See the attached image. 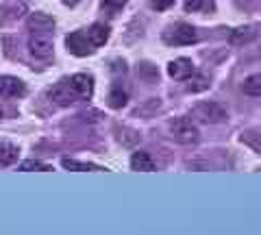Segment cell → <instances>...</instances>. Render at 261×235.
<instances>
[{"label": "cell", "instance_id": "277c9868", "mask_svg": "<svg viewBox=\"0 0 261 235\" xmlns=\"http://www.w3.org/2000/svg\"><path fill=\"white\" fill-rule=\"evenodd\" d=\"M53 48H55V42H53L50 33H46V31L33 33L29 39V50L33 57H37V59H48V57L53 55Z\"/></svg>", "mask_w": 261, "mask_h": 235}, {"label": "cell", "instance_id": "ba28073f", "mask_svg": "<svg viewBox=\"0 0 261 235\" xmlns=\"http://www.w3.org/2000/svg\"><path fill=\"white\" fill-rule=\"evenodd\" d=\"M194 70L196 68H194L192 59H185V57H178V59L168 63V74L172 79H176V81H185Z\"/></svg>", "mask_w": 261, "mask_h": 235}, {"label": "cell", "instance_id": "52a82bcc", "mask_svg": "<svg viewBox=\"0 0 261 235\" xmlns=\"http://www.w3.org/2000/svg\"><path fill=\"white\" fill-rule=\"evenodd\" d=\"M70 87H72V92L76 94V98H92V94H94V81L92 76H87V74H74L70 81Z\"/></svg>", "mask_w": 261, "mask_h": 235}, {"label": "cell", "instance_id": "44dd1931", "mask_svg": "<svg viewBox=\"0 0 261 235\" xmlns=\"http://www.w3.org/2000/svg\"><path fill=\"white\" fill-rule=\"evenodd\" d=\"M172 5H174V0H150V7L152 9H157V11H166Z\"/></svg>", "mask_w": 261, "mask_h": 235}, {"label": "cell", "instance_id": "30bf717a", "mask_svg": "<svg viewBox=\"0 0 261 235\" xmlns=\"http://www.w3.org/2000/svg\"><path fill=\"white\" fill-rule=\"evenodd\" d=\"M109 35H111V29L107 27V24H102V22L92 24V27H89V31H87V37H89V42H92L94 48L107 44Z\"/></svg>", "mask_w": 261, "mask_h": 235}, {"label": "cell", "instance_id": "5bb4252c", "mask_svg": "<svg viewBox=\"0 0 261 235\" xmlns=\"http://www.w3.org/2000/svg\"><path fill=\"white\" fill-rule=\"evenodd\" d=\"M61 166L65 170H74V172H98V168L96 164H83V161H76V159H61Z\"/></svg>", "mask_w": 261, "mask_h": 235}, {"label": "cell", "instance_id": "3957f363", "mask_svg": "<svg viewBox=\"0 0 261 235\" xmlns=\"http://www.w3.org/2000/svg\"><path fill=\"white\" fill-rule=\"evenodd\" d=\"M194 116L202 120V122H209V124H218L226 120V111L224 107H220L218 102H211V100H205V102H198L194 107Z\"/></svg>", "mask_w": 261, "mask_h": 235}, {"label": "cell", "instance_id": "8fae6325", "mask_svg": "<svg viewBox=\"0 0 261 235\" xmlns=\"http://www.w3.org/2000/svg\"><path fill=\"white\" fill-rule=\"evenodd\" d=\"M130 168L137 170V172H152L154 159L148 155V152L137 150V152H133V157H130Z\"/></svg>", "mask_w": 261, "mask_h": 235}, {"label": "cell", "instance_id": "9c48e42d", "mask_svg": "<svg viewBox=\"0 0 261 235\" xmlns=\"http://www.w3.org/2000/svg\"><path fill=\"white\" fill-rule=\"evenodd\" d=\"M48 96H50V100H55L57 105H72L76 100V94L72 92V87L68 81H61V83H57L50 92H48Z\"/></svg>", "mask_w": 261, "mask_h": 235}, {"label": "cell", "instance_id": "8992f818", "mask_svg": "<svg viewBox=\"0 0 261 235\" xmlns=\"http://www.w3.org/2000/svg\"><path fill=\"white\" fill-rule=\"evenodd\" d=\"M27 94V85L18 76H0V98H20Z\"/></svg>", "mask_w": 261, "mask_h": 235}, {"label": "cell", "instance_id": "5b68a950", "mask_svg": "<svg viewBox=\"0 0 261 235\" xmlns=\"http://www.w3.org/2000/svg\"><path fill=\"white\" fill-rule=\"evenodd\" d=\"M65 46H68V50L72 55L76 57H85L94 50L92 42H89L87 33H83V31H74V33H70L68 37H65Z\"/></svg>", "mask_w": 261, "mask_h": 235}, {"label": "cell", "instance_id": "7402d4cb", "mask_svg": "<svg viewBox=\"0 0 261 235\" xmlns=\"http://www.w3.org/2000/svg\"><path fill=\"white\" fill-rule=\"evenodd\" d=\"M3 116H5V113H3V107H0V120H3Z\"/></svg>", "mask_w": 261, "mask_h": 235}, {"label": "cell", "instance_id": "4fadbf2b", "mask_svg": "<svg viewBox=\"0 0 261 235\" xmlns=\"http://www.w3.org/2000/svg\"><path fill=\"white\" fill-rule=\"evenodd\" d=\"M185 81H187V90L194 92V94L196 92H205L207 87H209V79L205 74H200V72H196V70Z\"/></svg>", "mask_w": 261, "mask_h": 235}, {"label": "cell", "instance_id": "7c38bea8", "mask_svg": "<svg viewBox=\"0 0 261 235\" xmlns=\"http://www.w3.org/2000/svg\"><path fill=\"white\" fill-rule=\"evenodd\" d=\"M20 157V148L15 144L3 142L0 144V166H13Z\"/></svg>", "mask_w": 261, "mask_h": 235}, {"label": "cell", "instance_id": "7a4b0ae2", "mask_svg": "<svg viewBox=\"0 0 261 235\" xmlns=\"http://www.w3.org/2000/svg\"><path fill=\"white\" fill-rule=\"evenodd\" d=\"M196 39H198V35L190 24H174L163 33V42L168 46H190L196 44Z\"/></svg>", "mask_w": 261, "mask_h": 235}, {"label": "cell", "instance_id": "6da1fadb", "mask_svg": "<svg viewBox=\"0 0 261 235\" xmlns=\"http://www.w3.org/2000/svg\"><path fill=\"white\" fill-rule=\"evenodd\" d=\"M170 133H172L174 140L178 144H183V146H192V144H196L200 140L198 128H196V124L187 118H176L174 122L170 124Z\"/></svg>", "mask_w": 261, "mask_h": 235}, {"label": "cell", "instance_id": "e0dca14e", "mask_svg": "<svg viewBox=\"0 0 261 235\" xmlns=\"http://www.w3.org/2000/svg\"><path fill=\"white\" fill-rule=\"evenodd\" d=\"M126 94L122 92V90H113L111 94H109V107L111 109H122L126 105Z\"/></svg>", "mask_w": 261, "mask_h": 235}, {"label": "cell", "instance_id": "d6986e66", "mask_svg": "<svg viewBox=\"0 0 261 235\" xmlns=\"http://www.w3.org/2000/svg\"><path fill=\"white\" fill-rule=\"evenodd\" d=\"M124 5H126V0H102V7H105V11H109V15H116Z\"/></svg>", "mask_w": 261, "mask_h": 235}, {"label": "cell", "instance_id": "9a60e30c", "mask_svg": "<svg viewBox=\"0 0 261 235\" xmlns=\"http://www.w3.org/2000/svg\"><path fill=\"white\" fill-rule=\"evenodd\" d=\"M242 90L248 96H261V74H250L242 83Z\"/></svg>", "mask_w": 261, "mask_h": 235}, {"label": "cell", "instance_id": "ffe728a7", "mask_svg": "<svg viewBox=\"0 0 261 235\" xmlns=\"http://www.w3.org/2000/svg\"><path fill=\"white\" fill-rule=\"evenodd\" d=\"M209 0H185V11H200L205 9Z\"/></svg>", "mask_w": 261, "mask_h": 235}, {"label": "cell", "instance_id": "ac0fdd59", "mask_svg": "<svg viewBox=\"0 0 261 235\" xmlns=\"http://www.w3.org/2000/svg\"><path fill=\"white\" fill-rule=\"evenodd\" d=\"M20 170H22V172H31V170H39V172H48V170H53V166L42 164V161H35V159H29V161H24V164H20Z\"/></svg>", "mask_w": 261, "mask_h": 235}, {"label": "cell", "instance_id": "2e32d148", "mask_svg": "<svg viewBox=\"0 0 261 235\" xmlns=\"http://www.w3.org/2000/svg\"><path fill=\"white\" fill-rule=\"evenodd\" d=\"M29 27L35 29V31H48L53 27V20L46 18V15H42V13H35V15L29 18Z\"/></svg>", "mask_w": 261, "mask_h": 235}]
</instances>
